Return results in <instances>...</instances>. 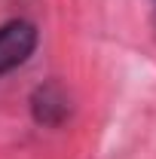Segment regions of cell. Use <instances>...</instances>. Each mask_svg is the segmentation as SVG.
Returning a JSON list of instances; mask_svg holds the SVG:
<instances>
[{"label": "cell", "instance_id": "cell-1", "mask_svg": "<svg viewBox=\"0 0 156 159\" xmlns=\"http://www.w3.org/2000/svg\"><path fill=\"white\" fill-rule=\"evenodd\" d=\"M37 46V31L28 21H9L0 28V74L28 61Z\"/></svg>", "mask_w": 156, "mask_h": 159}]
</instances>
